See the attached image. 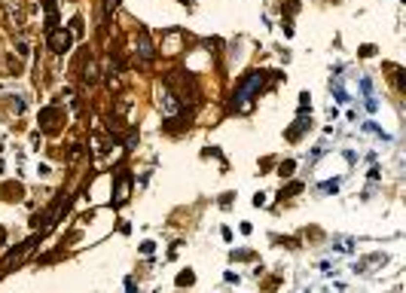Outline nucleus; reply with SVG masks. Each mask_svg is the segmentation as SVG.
Segmentation results:
<instances>
[{
  "instance_id": "nucleus-1",
  "label": "nucleus",
  "mask_w": 406,
  "mask_h": 293,
  "mask_svg": "<svg viewBox=\"0 0 406 293\" xmlns=\"http://www.w3.org/2000/svg\"><path fill=\"white\" fill-rule=\"evenodd\" d=\"M49 46H52L55 52H67V49H71V34H64V31H55L52 37H49Z\"/></svg>"
},
{
  "instance_id": "nucleus-2",
  "label": "nucleus",
  "mask_w": 406,
  "mask_h": 293,
  "mask_svg": "<svg viewBox=\"0 0 406 293\" xmlns=\"http://www.w3.org/2000/svg\"><path fill=\"white\" fill-rule=\"evenodd\" d=\"M137 46H141V55L150 61L153 58V46H150V37H147V31H141V37H137Z\"/></svg>"
},
{
  "instance_id": "nucleus-3",
  "label": "nucleus",
  "mask_w": 406,
  "mask_h": 293,
  "mask_svg": "<svg viewBox=\"0 0 406 293\" xmlns=\"http://www.w3.org/2000/svg\"><path fill=\"white\" fill-rule=\"evenodd\" d=\"M0 241H3V229H0Z\"/></svg>"
}]
</instances>
